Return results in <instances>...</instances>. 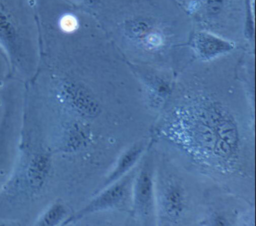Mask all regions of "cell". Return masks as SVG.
Wrapping results in <instances>:
<instances>
[{
    "label": "cell",
    "mask_w": 256,
    "mask_h": 226,
    "mask_svg": "<svg viewBox=\"0 0 256 226\" xmlns=\"http://www.w3.org/2000/svg\"><path fill=\"white\" fill-rule=\"evenodd\" d=\"M40 47L34 0H0V48L14 64L26 62Z\"/></svg>",
    "instance_id": "obj_1"
},
{
    "label": "cell",
    "mask_w": 256,
    "mask_h": 226,
    "mask_svg": "<svg viewBox=\"0 0 256 226\" xmlns=\"http://www.w3.org/2000/svg\"><path fill=\"white\" fill-rule=\"evenodd\" d=\"M182 6L196 29L206 30L238 42L244 37V0H182Z\"/></svg>",
    "instance_id": "obj_2"
},
{
    "label": "cell",
    "mask_w": 256,
    "mask_h": 226,
    "mask_svg": "<svg viewBox=\"0 0 256 226\" xmlns=\"http://www.w3.org/2000/svg\"><path fill=\"white\" fill-rule=\"evenodd\" d=\"M186 44L198 58L204 60L228 54L236 47L234 42L203 29L192 30Z\"/></svg>",
    "instance_id": "obj_3"
},
{
    "label": "cell",
    "mask_w": 256,
    "mask_h": 226,
    "mask_svg": "<svg viewBox=\"0 0 256 226\" xmlns=\"http://www.w3.org/2000/svg\"><path fill=\"white\" fill-rule=\"evenodd\" d=\"M61 89L68 102L80 113L88 116H95L100 113L98 102L82 82L67 79L62 82Z\"/></svg>",
    "instance_id": "obj_4"
},
{
    "label": "cell",
    "mask_w": 256,
    "mask_h": 226,
    "mask_svg": "<svg viewBox=\"0 0 256 226\" xmlns=\"http://www.w3.org/2000/svg\"><path fill=\"white\" fill-rule=\"evenodd\" d=\"M50 162L46 155L36 156L32 158L28 170V180L32 188H42L50 172Z\"/></svg>",
    "instance_id": "obj_5"
},
{
    "label": "cell",
    "mask_w": 256,
    "mask_h": 226,
    "mask_svg": "<svg viewBox=\"0 0 256 226\" xmlns=\"http://www.w3.org/2000/svg\"><path fill=\"white\" fill-rule=\"evenodd\" d=\"M94 17L100 24L107 16L115 0H66Z\"/></svg>",
    "instance_id": "obj_6"
},
{
    "label": "cell",
    "mask_w": 256,
    "mask_h": 226,
    "mask_svg": "<svg viewBox=\"0 0 256 226\" xmlns=\"http://www.w3.org/2000/svg\"><path fill=\"white\" fill-rule=\"evenodd\" d=\"M136 200L140 210L148 214L152 203V182L148 170H144L139 176L136 188Z\"/></svg>",
    "instance_id": "obj_7"
},
{
    "label": "cell",
    "mask_w": 256,
    "mask_h": 226,
    "mask_svg": "<svg viewBox=\"0 0 256 226\" xmlns=\"http://www.w3.org/2000/svg\"><path fill=\"white\" fill-rule=\"evenodd\" d=\"M124 194V186L122 185L114 186L96 198L88 208L80 212V216L112 206L122 198Z\"/></svg>",
    "instance_id": "obj_8"
},
{
    "label": "cell",
    "mask_w": 256,
    "mask_h": 226,
    "mask_svg": "<svg viewBox=\"0 0 256 226\" xmlns=\"http://www.w3.org/2000/svg\"><path fill=\"white\" fill-rule=\"evenodd\" d=\"M245 8V24H244V37L248 42H254V0H244Z\"/></svg>",
    "instance_id": "obj_9"
},
{
    "label": "cell",
    "mask_w": 256,
    "mask_h": 226,
    "mask_svg": "<svg viewBox=\"0 0 256 226\" xmlns=\"http://www.w3.org/2000/svg\"><path fill=\"white\" fill-rule=\"evenodd\" d=\"M140 152H142V148L140 146H134V148H132L130 150H128L121 158L116 170L110 178V181L116 179V178L121 176L122 174L125 173L126 170H128L136 162V160H138L139 155H140Z\"/></svg>",
    "instance_id": "obj_10"
},
{
    "label": "cell",
    "mask_w": 256,
    "mask_h": 226,
    "mask_svg": "<svg viewBox=\"0 0 256 226\" xmlns=\"http://www.w3.org/2000/svg\"><path fill=\"white\" fill-rule=\"evenodd\" d=\"M66 210L61 204H54L52 206L40 220L42 226H55L60 222L65 216Z\"/></svg>",
    "instance_id": "obj_11"
},
{
    "label": "cell",
    "mask_w": 256,
    "mask_h": 226,
    "mask_svg": "<svg viewBox=\"0 0 256 226\" xmlns=\"http://www.w3.org/2000/svg\"><path fill=\"white\" fill-rule=\"evenodd\" d=\"M182 194L178 188H172L167 196L168 210L172 214H176L180 210L182 206Z\"/></svg>",
    "instance_id": "obj_12"
},
{
    "label": "cell",
    "mask_w": 256,
    "mask_h": 226,
    "mask_svg": "<svg viewBox=\"0 0 256 226\" xmlns=\"http://www.w3.org/2000/svg\"><path fill=\"white\" fill-rule=\"evenodd\" d=\"M218 134L221 136L222 138L229 145L234 144L236 142V132L232 124L228 122H224L218 128Z\"/></svg>",
    "instance_id": "obj_13"
},
{
    "label": "cell",
    "mask_w": 256,
    "mask_h": 226,
    "mask_svg": "<svg viewBox=\"0 0 256 226\" xmlns=\"http://www.w3.org/2000/svg\"><path fill=\"white\" fill-rule=\"evenodd\" d=\"M176 2H179V4H180V5L182 6V0H176Z\"/></svg>",
    "instance_id": "obj_14"
}]
</instances>
